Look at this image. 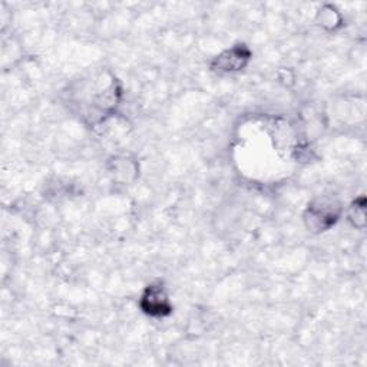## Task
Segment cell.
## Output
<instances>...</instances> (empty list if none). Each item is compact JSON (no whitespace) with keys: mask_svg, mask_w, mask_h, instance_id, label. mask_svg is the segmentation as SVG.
<instances>
[{"mask_svg":"<svg viewBox=\"0 0 367 367\" xmlns=\"http://www.w3.org/2000/svg\"><path fill=\"white\" fill-rule=\"evenodd\" d=\"M142 307L152 316H164L169 313V304L165 293L160 287H149L142 297Z\"/></svg>","mask_w":367,"mask_h":367,"instance_id":"1","label":"cell"}]
</instances>
